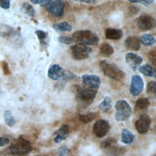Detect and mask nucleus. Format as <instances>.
Listing matches in <instances>:
<instances>
[{
    "instance_id": "nucleus-10",
    "label": "nucleus",
    "mask_w": 156,
    "mask_h": 156,
    "mask_svg": "<svg viewBox=\"0 0 156 156\" xmlns=\"http://www.w3.org/2000/svg\"><path fill=\"white\" fill-rule=\"evenodd\" d=\"M110 129V124L108 121L104 119H99L93 124V132L98 138H102L108 133Z\"/></svg>"
},
{
    "instance_id": "nucleus-37",
    "label": "nucleus",
    "mask_w": 156,
    "mask_h": 156,
    "mask_svg": "<svg viewBox=\"0 0 156 156\" xmlns=\"http://www.w3.org/2000/svg\"><path fill=\"white\" fill-rule=\"evenodd\" d=\"M149 60L152 62L154 65H155V61H156V52L155 49L149 52Z\"/></svg>"
},
{
    "instance_id": "nucleus-2",
    "label": "nucleus",
    "mask_w": 156,
    "mask_h": 156,
    "mask_svg": "<svg viewBox=\"0 0 156 156\" xmlns=\"http://www.w3.org/2000/svg\"><path fill=\"white\" fill-rule=\"evenodd\" d=\"M76 99L82 107L90 105L94 101L98 90H93L79 85H74Z\"/></svg>"
},
{
    "instance_id": "nucleus-42",
    "label": "nucleus",
    "mask_w": 156,
    "mask_h": 156,
    "mask_svg": "<svg viewBox=\"0 0 156 156\" xmlns=\"http://www.w3.org/2000/svg\"><path fill=\"white\" fill-rule=\"evenodd\" d=\"M42 0H30V1L35 4H40Z\"/></svg>"
},
{
    "instance_id": "nucleus-28",
    "label": "nucleus",
    "mask_w": 156,
    "mask_h": 156,
    "mask_svg": "<svg viewBox=\"0 0 156 156\" xmlns=\"http://www.w3.org/2000/svg\"><path fill=\"white\" fill-rule=\"evenodd\" d=\"M4 118L5 122L8 126L13 127L15 124L16 120L14 118V117L12 115V114L9 110L5 111L4 115Z\"/></svg>"
},
{
    "instance_id": "nucleus-11",
    "label": "nucleus",
    "mask_w": 156,
    "mask_h": 156,
    "mask_svg": "<svg viewBox=\"0 0 156 156\" xmlns=\"http://www.w3.org/2000/svg\"><path fill=\"white\" fill-rule=\"evenodd\" d=\"M82 80L86 87L98 90L100 84V77L93 74H83L82 76Z\"/></svg>"
},
{
    "instance_id": "nucleus-40",
    "label": "nucleus",
    "mask_w": 156,
    "mask_h": 156,
    "mask_svg": "<svg viewBox=\"0 0 156 156\" xmlns=\"http://www.w3.org/2000/svg\"><path fill=\"white\" fill-rule=\"evenodd\" d=\"M77 2H83L85 4H95L98 2V0H73Z\"/></svg>"
},
{
    "instance_id": "nucleus-30",
    "label": "nucleus",
    "mask_w": 156,
    "mask_h": 156,
    "mask_svg": "<svg viewBox=\"0 0 156 156\" xmlns=\"http://www.w3.org/2000/svg\"><path fill=\"white\" fill-rule=\"evenodd\" d=\"M35 33L36 35L37 36L40 43L41 44L46 45L47 44L46 40L48 37V33L42 30H39V29L35 30Z\"/></svg>"
},
{
    "instance_id": "nucleus-14",
    "label": "nucleus",
    "mask_w": 156,
    "mask_h": 156,
    "mask_svg": "<svg viewBox=\"0 0 156 156\" xmlns=\"http://www.w3.org/2000/svg\"><path fill=\"white\" fill-rule=\"evenodd\" d=\"M65 71L58 64H54L50 66L48 71V76L52 80H57L62 79L65 74Z\"/></svg>"
},
{
    "instance_id": "nucleus-18",
    "label": "nucleus",
    "mask_w": 156,
    "mask_h": 156,
    "mask_svg": "<svg viewBox=\"0 0 156 156\" xmlns=\"http://www.w3.org/2000/svg\"><path fill=\"white\" fill-rule=\"evenodd\" d=\"M17 34L18 31L12 27L4 24L0 25V37L3 38H13Z\"/></svg>"
},
{
    "instance_id": "nucleus-39",
    "label": "nucleus",
    "mask_w": 156,
    "mask_h": 156,
    "mask_svg": "<svg viewBox=\"0 0 156 156\" xmlns=\"http://www.w3.org/2000/svg\"><path fill=\"white\" fill-rule=\"evenodd\" d=\"M10 140L9 138L7 137H4V136H1L0 137V147H3L5 146L10 143Z\"/></svg>"
},
{
    "instance_id": "nucleus-34",
    "label": "nucleus",
    "mask_w": 156,
    "mask_h": 156,
    "mask_svg": "<svg viewBox=\"0 0 156 156\" xmlns=\"http://www.w3.org/2000/svg\"><path fill=\"white\" fill-rule=\"evenodd\" d=\"M1 68H2V71H3V73L5 75H8V74H10V71L7 62H6L4 60L1 61Z\"/></svg>"
},
{
    "instance_id": "nucleus-27",
    "label": "nucleus",
    "mask_w": 156,
    "mask_h": 156,
    "mask_svg": "<svg viewBox=\"0 0 156 156\" xmlns=\"http://www.w3.org/2000/svg\"><path fill=\"white\" fill-rule=\"evenodd\" d=\"M99 109L102 112H107L110 110L112 107V100L111 99L107 96L104 98V101L101 102L98 106Z\"/></svg>"
},
{
    "instance_id": "nucleus-19",
    "label": "nucleus",
    "mask_w": 156,
    "mask_h": 156,
    "mask_svg": "<svg viewBox=\"0 0 156 156\" xmlns=\"http://www.w3.org/2000/svg\"><path fill=\"white\" fill-rule=\"evenodd\" d=\"M105 36L108 40H119L122 37V31L119 29L108 27L105 30Z\"/></svg>"
},
{
    "instance_id": "nucleus-16",
    "label": "nucleus",
    "mask_w": 156,
    "mask_h": 156,
    "mask_svg": "<svg viewBox=\"0 0 156 156\" xmlns=\"http://www.w3.org/2000/svg\"><path fill=\"white\" fill-rule=\"evenodd\" d=\"M116 143H113L104 151L108 156H122L126 152V149L119 145Z\"/></svg>"
},
{
    "instance_id": "nucleus-8",
    "label": "nucleus",
    "mask_w": 156,
    "mask_h": 156,
    "mask_svg": "<svg viewBox=\"0 0 156 156\" xmlns=\"http://www.w3.org/2000/svg\"><path fill=\"white\" fill-rule=\"evenodd\" d=\"M46 7V10L55 17H61L64 14L65 3L63 0L52 1Z\"/></svg>"
},
{
    "instance_id": "nucleus-25",
    "label": "nucleus",
    "mask_w": 156,
    "mask_h": 156,
    "mask_svg": "<svg viewBox=\"0 0 156 156\" xmlns=\"http://www.w3.org/2000/svg\"><path fill=\"white\" fill-rule=\"evenodd\" d=\"M150 104L149 99L146 98H138L135 102V108L140 110H146Z\"/></svg>"
},
{
    "instance_id": "nucleus-32",
    "label": "nucleus",
    "mask_w": 156,
    "mask_h": 156,
    "mask_svg": "<svg viewBox=\"0 0 156 156\" xmlns=\"http://www.w3.org/2000/svg\"><path fill=\"white\" fill-rule=\"evenodd\" d=\"M146 91L148 94H155L156 93V82L155 81L149 82L147 85Z\"/></svg>"
},
{
    "instance_id": "nucleus-9",
    "label": "nucleus",
    "mask_w": 156,
    "mask_h": 156,
    "mask_svg": "<svg viewBox=\"0 0 156 156\" xmlns=\"http://www.w3.org/2000/svg\"><path fill=\"white\" fill-rule=\"evenodd\" d=\"M151 124V119L147 114H143L140 116V118L136 121L135 127L138 133L141 135L145 134Z\"/></svg>"
},
{
    "instance_id": "nucleus-17",
    "label": "nucleus",
    "mask_w": 156,
    "mask_h": 156,
    "mask_svg": "<svg viewBox=\"0 0 156 156\" xmlns=\"http://www.w3.org/2000/svg\"><path fill=\"white\" fill-rule=\"evenodd\" d=\"M69 127L66 124L62 125L57 130L55 131L54 135V142L56 143H60L62 140H65L68 136L69 134Z\"/></svg>"
},
{
    "instance_id": "nucleus-26",
    "label": "nucleus",
    "mask_w": 156,
    "mask_h": 156,
    "mask_svg": "<svg viewBox=\"0 0 156 156\" xmlns=\"http://www.w3.org/2000/svg\"><path fill=\"white\" fill-rule=\"evenodd\" d=\"M97 116L98 114L95 112H90L87 114H79V120L83 123H88L94 120Z\"/></svg>"
},
{
    "instance_id": "nucleus-3",
    "label": "nucleus",
    "mask_w": 156,
    "mask_h": 156,
    "mask_svg": "<svg viewBox=\"0 0 156 156\" xmlns=\"http://www.w3.org/2000/svg\"><path fill=\"white\" fill-rule=\"evenodd\" d=\"M72 39L77 44L85 46L96 45L99 43V37L96 34L88 29L75 31L72 35Z\"/></svg>"
},
{
    "instance_id": "nucleus-38",
    "label": "nucleus",
    "mask_w": 156,
    "mask_h": 156,
    "mask_svg": "<svg viewBox=\"0 0 156 156\" xmlns=\"http://www.w3.org/2000/svg\"><path fill=\"white\" fill-rule=\"evenodd\" d=\"M0 7L4 9H9L10 7V0H0Z\"/></svg>"
},
{
    "instance_id": "nucleus-41",
    "label": "nucleus",
    "mask_w": 156,
    "mask_h": 156,
    "mask_svg": "<svg viewBox=\"0 0 156 156\" xmlns=\"http://www.w3.org/2000/svg\"><path fill=\"white\" fill-rule=\"evenodd\" d=\"M51 1L52 0H42L40 5L43 7H46Z\"/></svg>"
},
{
    "instance_id": "nucleus-31",
    "label": "nucleus",
    "mask_w": 156,
    "mask_h": 156,
    "mask_svg": "<svg viewBox=\"0 0 156 156\" xmlns=\"http://www.w3.org/2000/svg\"><path fill=\"white\" fill-rule=\"evenodd\" d=\"M115 143H116V139L114 138H112V137H109V138L105 139L102 141H101V143L100 144V147L102 150H104L105 148L108 147L110 145H111L112 144Z\"/></svg>"
},
{
    "instance_id": "nucleus-5",
    "label": "nucleus",
    "mask_w": 156,
    "mask_h": 156,
    "mask_svg": "<svg viewBox=\"0 0 156 156\" xmlns=\"http://www.w3.org/2000/svg\"><path fill=\"white\" fill-rule=\"evenodd\" d=\"M115 119L118 121H125L129 119L132 115V108L125 100H119L115 104Z\"/></svg>"
},
{
    "instance_id": "nucleus-35",
    "label": "nucleus",
    "mask_w": 156,
    "mask_h": 156,
    "mask_svg": "<svg viewBox=\"0 0 156 156\" xmlns=\"http://www.w3.org/2000/svg\"><path fill=\"white\" fill-rule=\"evenodd\" d=\"M132 3H140L145 6H148L154 3V0H129Z\"/></svg>"
},
{
    "instance_id": "nucleus-33",
    "label": "nucleus",
    "mask_w": 156,
    "mask_h": 156,
    "mask_svg": "<svg viewBox=\"0 0 156 156\" xmlns=\"http://www.w3.org/2000/svg\"><path fill=\"white\" fill-rule=\"evenodd\" d=\"M58 41L62 44H70L71 43H73V40L72 39V38L67 37V36H60L58 38Z\"/></svg>"
},
{
    "instance_id": "nucleus-43",
    "label": "nucleus",
    "mask_w": 156,
    "mask_h": 156,
    "mask_svg": "<svg viewBox=\"0 0 156 156\" xmlns=\"http://www.w3.org/2000/svg\"><path fill=\"white\" fill-rule=\"evenodd\" d=\"M37 156H45V155H37Z\"/></svg>"
},
{
    "instance_id": "nucleus-20",
    "label": "nucleus",
    "mask_w": 156,
    "mask_h": 156,
    "mask_svg": "<svg viewBox=\"0 0 156 156\" xmlns=\"http://www.w3.org/2000/svg\"><path fill=\"white\" fill-rule=\"evenodd\" d=\"M139 71L145 76L155 77L156 72L155 68L149 64H144L139 67Z\"/></svg>"
},
{
    "instance_id": "nucleus-15",
    "label": "nucleus",
    "mask_w": 156,
    "mask_h": 156,
    "mask_svg": "<svg viewBox=\"0 0 156 156\" xmlns=\"http://www.w3.org/2000/svg\"><path fill=\"white\" fill-rule=\"evenodd\" d=\"M140 38L136 36L130 35L127 37L124 41L125 47L130 51H137L141 47Z\"/></svg>"
},
{
    "instance_id": "nucleus-36",
    "label": "nucleus",
    "mask_w": 156,
    "mask_h": 156,
    "mask_svg": "<svg viewBox=\"0 0 156 156\" xmlns=\"http://www.w3.org/2000/svg\"><path fill=\"white\" fill-rule=\"evenodd\" d=\"M69 149L66 146H62L58 149V156H67Z\"/></svg>"
},
{
    "instance_id": "nucleus-23",
    "label": "nucleus",
    "mask_w": 156,
    "mask_h": 156,
    "mask_svg": "<svg viewBox=\"0 0 156 156\" xmlns=\"http://www.w3.org/2000/svg\"><path fill=\"white\" fill-rule=\"evenodd\" d=\"M52 27L57 32H71L72 30V26L66 21H63L59 23H55L52 25Z\"/></svg>"
},
{
    "instance_id": "nucleus-1",
    "label": "nucleus",
    "mask_w": 156,
    "mask_h": 156,
    "mask_svg": "<svg viewBox=\"0 0 156 156\" xmlns=\"http://www.w3.org/2000/svg\"><path fill=\"white\" fill-rule=\"evenodd\" d=\"M32 150L30 142L23 136H19L12 141L7 149V152L13 156H23L28 154Z\"/></svg>"
},
{
    "instance_id": "nucleus-4",
    "label": "nucleus",
    "mask_w": 156,
    "mask_h": 156,
    "mask_svg": "<svg viewBox=\"0 0 156 156\" xmlns=\"http://www.w3.org/2000/svg\"><path fill=\"white\" fill-rule=\"evenodd\" d=\"M99 66L104 74L111 79L120 80L125 76L124 73L115 63L107 60H101Z\"/></svg>"
},
{
    "instance_id": "nucleus-21",
    "label": "nucleus",
    "mask_w": 156,
    "mask_h": 156,
    "mask_svg": "<svg viewBox=\"0 0 156 156\" xmlns=\"http://www.w3.org/2000/svg\"><path fill=\"white\" fill-rule=\"evenodd\" d=\"M100 54L104 57H110L114 52L113 47L107 43H103L99 46Z\"/></svg>"
},
{
    "instance_id": "nucleus-6",
    "label": "nucleus",
    "mask_w": 156,
    "mask_h": 156,
    "mask_svg": "<svg viewBox=\"0 0 156 156\" xmlns=\"http://www.w3.org/2000/svg\"><path fill=\"white\" fill-rule=\"evenodd\" d=\"M70 50L72 57L76 60L87 59L92 52L91 48L80 44H75L71 46Z\"/></svg>"
},
{
    "instance_id": "nucleus-22",
    "label": "nucleus",
    "mask_w": 156,
    "mask_h": 156,
    "mask_svg": "<svg viewBox=\"0 0 156 156\" xmlns=\"http://www.w3.org/2000/svg\"><path fill=\"white\" fill-rule=\"evenodd\" d=\"M135 138V135L132 132L127 129L122 130L121 133V141L126 144H130L133 143Z\"/></svg>"
},
{
    "instance_id": "nucleus-12",
    "label": "nucleus",
    "mask_w": 156,
    "mask_h": 156,
    "mask_svg": "<svg viewBox=\"0 0 156 156\" xmlns=\"http://www.w3.org/2000/svg\"><path fill=\"white\" fill-rule=\"evenodd\" d=\"M144 88V82L139 75H134L131 79L130 92L133 96L140 94Z\"/></svg>"
},
{
    "instance_id": "nucleus-24",
    "label": "nucleus",
    "mask_w": 156,
    "mask_h": 156,
    "mask_svg": "<svg viewBox=\"0 0 156 156\" xmlns=\"http://www.w3.org/2000/svg\"><path fill=\"white\" fill-rule=\"evenodd\" d=\"M141 43L145 46H151L155 43V37L150 34H145L140 37Z\"/></svg>"
},
{
    "instance_id": "nucleus-29",
    "label": "nucleus",
    "mask_w": 156,
    "mask_h": 156,
    "mask_svg": "<svg viewBox=\"0 0 156 156\" xmlns=\"http://www.w3.org/2000/svg\"><path fill=\"white\" fill-rule=\"evenodd\" d=\"M22 9H23L24 12L27 15H28L29 16H30L31 17L34 16V15L35 14V9L32 6V5H30L28 2H24V3H23V4H22Z\"/></svg>"
},
{
    "instance_id": "nucleus-13",
    "label": "nucleus",
    "mask_w": 156,
    "mask_h": 156,
    "mask_svg": "<svg viewBox=\"0 0 156 156\" xmlns=\"http://www.w3.org/2000/svg\"><path fill=\"white\" fill-rule=\"evenodd\" d=\"M125 60L129 66L134 71L140 67L143 62V58L141 57L132 52L126 54Z\"/></svg>"
},
{
    "instance_id": "nucleus-7",
    "label": "nucleus",
    "mask_w": 156,
    "mask_h": 156,
    "mask_svg": "<svg viewBox=\"0 0 156 156\" xmlns=\"http://www.w3.org/2000/svg\"><path fill=\"white\" fill-rule=\"evenodd\" d=\"M136 24L140 30L147 31L155 27V20L149 14H143L137 18Z\"/></svg>"
}]
</instances>
